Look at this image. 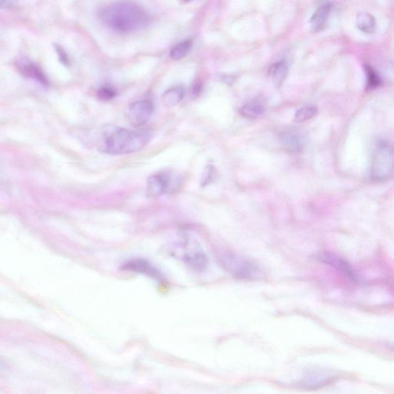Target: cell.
Instances as JSON below:
<instances>
[{
  "label": "cell",
  "instance_id": "16",
  "mask_svg": "<svg viewBox=\"0 0 394 394\" xmlns=\"http://www.w3.org/2000/svg\"><path fill=\"white\" fill-rule=\"evenodd\" d=\"M265 109L261 103L252 101L244 105L241 109V113L244 118L256 119L264 114Z\"/></svg>",
  "mask_w": 394,
  "mask_h": 394
},
{
  "label": "cell",
  "instance_id": "18",
  "mask_svg": "<svg viewBox=\"0 0 394 394\" xmlns=\"http://www.w3.org/2000/svg\"><path fill=\"white\" fill-rule=\"evenodd\" d=\"M192 47V41L190 40L180 42L171 50L170 56L173 61L183 59L189 53Z\"/></svg>",
  "mask_w": 394,
  "mask_h": 394
},
{
  "label": "cell",
  "instance_id": "5",
  "mask_svg": "<svg viewBox=\"0 0 394 394\" xmlns=\"http://www.w3.org/2000/svg\"><path fill=\"white\" fill-rule=\"evenodd\" d=\"M153 111L154 103L146 98L133 102L128 108L127 116L133 126L140 128L150 120Z\"/></svg>",
  "mask_w": 394,
  "mask_h": 394
},
{
  "label": "cell",
  "instance_id": "6",
  "mask_svg": "<svg viewBox=\"0 0 394 394\" xmlns=\"http://www.w3.org/2000/svg\"><path fill=\"white\" fill-rule=\"evenodd\" d=\"M183 243V261L187 264V266L196 271H199V272L208 267V258L198 243L186 239Z\"/></svg>",
  "mask_w": 394,
  "mask_h": 394
},
{
  "label": "cell",
  "instance_id": "14",
  "mask_svg": "<svg viewBox=\"0 0 394 394\" xmlns=\"http://www.w3.org/2000/svg\"><path fill=\"white\" fill-rule=\"evenodd\" d=\"M288 73V66L285 61H280L274 64L270 69V74L277 87H281L285 80Z\"/></svg>",
  "mask_w": 394,
  "mask_h": 394
},
{
  "label": "cell",
  "instance_id": "21",
  "mask_svg": "<svg viewBox=\"0 0 394 394\" xmlns=\"http://www.w3.org/2000/svg\"><path fill=\"white\" fill-rule=\"evenodd\" d=\"M96 95H98L99 100L107 102L113 100L118 95V91L112 86L105 85L98 89Z\"/></svg>",
  "mask_w": 394,
  "mask_h": 394
},
{
  "label": "cell",
  "instance_id": "4",
  "mask_svg": "<svg viewBox=\"0 0 394 394\" xmlns=\"http://www.w3.org/2000/svg\"><path fill=\"white\" fill-rule=\"evenodd\" d=\"M223 267L237 278L245 280L259 279L262 273L256 263L236 254H225L221 258Z\"/></svg>",
  "mask_w": 394,
  "mask_h": 394
},
{
  "label": "cell",
  "instance_id": "24",
  "mask_svg": "<svg viewBox=\"0 0 394 394\" xmlns=\"http://www.w3.org/2000/svg\"><path fill=\"white\" fill-rule=\"evenodd\" d=\"M1 4V8L5 9H8L12 8L14 6V3L10 1H2L0 3Z\"/></svg>",
  "mask_w": 394,
  "mask_h": 394
},
{
  "label": "cell",
  "instance_id": "2",
  "mask_svg": "<svg viewBox=\"0 0 394 394\" xmlns=\"http://www.w3.org/2000/svg\"><path fill=\"white\" fill-rule=\"evenodd\" d=\"M152 138L153 133L146 129L115 128L103 135L100 149L109 155L131 154L141 151Z\"/></svg>",
  "mask_w": 394,
  "mask_h": 394
},
{
  "label": "cell",
  "instance_id": "19",
  "mask_svg": "<svg viewBox=\"0 0 394 394\" xmlns=\"http://www.w3.org/2000/svg\"><path fill=\"white\" fill-rule=\"evenodd\" d=\"M318 113V108L314 106H305L295 113L294 121L303 122L312 119Z\"/></svg>",
  "mask_w": 394,
  "mask_h": 394
},
{
  "label": "cell",
  "instance_id": "7",
  "mask_svg": "<svg viewBox=\"0 0 394 394\" xmlns=\"http://www.w3.org/2000/svg\"><path fill=\"white\" fill-rule=\"evenodd\" d=\"M176 180L169 173L162 172L154 174L148 179L149 195L160 197L172 192L177 187Z\"/></svg>",
  "mask_w": 394,
  "mask_h": 394
},
{
  "label": "cell",
  "instance_id": "8",
  "mask_svg": "<svg viewBox=\"0 0 394 394\" xmlns=\"http://www.w3.org/2000/svg\"><path fill=\"white\" fill-rule=\"evenodd\" d=\"M281 141L287 151L292 153L300 152L305 146V140L299 131L289 129L281 134Z\"/></svg>",
  "mask_w": 394,
  "mask_h": 394
},
{
  "label": "cell",
  "instance_id": "13",
  "mask_svg": "<svg viewBox=\"0 0 394 394\" xmlns=\"http://www.w3.org/2000/svg\"><path fill=\"white\" fill-rule=\"evenodd\" d=\"M356 23L358 28L366 34L375 33L377 21L371 14L367 12H360L357 16Z\"/></svg>",
  "mask_w": 394,
  "mask_h": 394
},
{
  "label": "cell",
  "instance_id": "22",
  "mask_svg": "<svg viewBox=\"0 0 394 394\" xmlns=\"http://www.w3.org/2000/svg\"><path fill=\"white\" fill-rule=\"evenodd\" d=\"M54 48L58 55V58L62 64L64 66L69 67L70 64V59L68 54L67 53L66 50H64L61 45L59 44H54Z\"/></svg>",
  "mask_w": 394,
  "mask_h": 394
},
{
  "label": "cell",
  "instance_id": "15",
  "mask_svg": "<svg viewBox=\"0 0 394 394\" xmlns=\"http://www.w3.org/2000/svg\"><path fill=\"white\" fill-rule=\"evenodd\" d=\"M334 375L327 372H315L307 376L305 384L308 387H320L326 384L331 383Z\"/></svg>",
  "mask_w": 394,
  "mask_h": 394
},
{
  "label": "cell",
  "instance_id": "17",
  "mask_svg": "<svg viewBox=\"0 0 394 394\" xmlns=\"http://www.w3.org/2000/svg\"><path fill=\"white\" fill-rule=\"evenodd\" d=\"M126 269L134 270L135 272L146 274L155 277V278L160 277L157 270H155L154 267L151 266L148 263L142 261H134L128 263Z\"/></svg>",
  "mask_w": 394,
  "mask_h": 394
},
{
  "label": "cell",
  "instance_id": "3",
  "mask_svg": "<svg viewBox=\"0 0 394 394\" xmlns=\"http://www.w3.org/2000/svg\"><path fill=\"white\" fill-rule=\"evenodd\" d=\"M394 171V148L388 142L377 140L373 149L371 177L376 181L388 178Z\"/></svg>",
  "mask_w": 394,
  "mask_h": 394
},
{
  "label": "cell",
  "instance_id": "11",
  "mask_svg": "<svg viewBox=\"0 0 394 394\" xmlns=\"http://www.w3.org/2000/svg\"><path fill=\"white\" fill-rule=\"evenodd\" d=\"M184 96L185 89L184 87H173L165 91L161 100H162L163 105L166 108H173L177 106L183 100Z\"/></svg>",
  "mask_w": 394,
  "mask_h": 394
},
{
  "label": "cell",
  "instance_id": "9",
  "mask_svg": "<svg viewBox=\"0 0 394 394\" xmlns=\"http://www.w3.org/2000/svg\"><path fill=\"white\" fill-rule=\"evenodd\" d=\"M332 5L325 3L318 6L311 18V29L314 33H318L324 30L331 15Z\"/></svg>",
  "mask_w": 394,
  "mask_h": 394
},
{
  "label": "cell",
  "instance_id": "23",
  "mask_svg": "<svg viewBox=\"0 0 394 394\" xmlns=\"http://www.w3.org/2000/svg\"><path fill=\"white\" fill-rule=\"evenodd\" d=\"M215 176V167L212 166H208L206 168V170L204 173L203 175V181L202 183L205 184H208L210 182V181L214 179Z\"/></svg>",
  "mask_w": 394,
  "mask_h": 394
},
{
  "label": "cell",
  "instance_id": "12",
  "mask_svg": "<svg viewBox=\"0 0 394 394\" xmlns=\"http://www.w3.org/2000/svg\"><path fill=\"white\" fill-rule=\"evenodd\" d=\"M320 258L322 262L331 265L335 269H338L340 272L350 277L351 279L356 280V276H355L351 267L344 261L340 260V258L329 254H321Z\"/></svg>",
  "mask_w": 394,
  "mask_h": 394
},
{
  "label": "cell",
  "instance_id": "10",
  "mask_svg": "<svg viewBox=\"0 0 394 394\" xmlns=\"http://www.w3.org/2000/svg\"><path fill=\"white\" fill-rule=\"evenodd\" d=\"M18 68L21 74L28 77V78L33 79L45 87L49 85V81L46 75L36 63L30 61H23L19 63Z\"/></svg>",
  "mask_w": 394,
  "mask_h": 394
},
{
  "label": "cell",
  "instance_id": "20",
  "mask_svg": "<svg viewBox=\"0 0 394 394\" xmlns=\"http://www.w3.org/2000/svg\"><path fill=\"white\" fill-rule=\"evenodd\" d=\"M365 72L368 88L370 89H376L382 84V80H381L379 74L375 69L370 66H366Z\"/></svg>",
  "mask_w": 394,
  "mask_h": 394
},
{
  "label": "cell",
  "instance_id": "1",
  "mask_svg": "<svg viewBox=\"0 0 394 394\" xmlns=\"http://www.w3.org/2000/svg\"><path fill=\"white\" fill-rule=\"evenodd\" d=\"M100 23L109 30L118 34L134 33L150 23L149 12L137 3L120 1L102 6L98 12Z\"/></svg>",
  "mask_w": 394,
  "mask_h": 394
}]
</instances>
